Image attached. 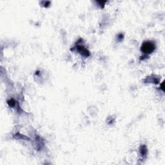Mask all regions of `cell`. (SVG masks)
<instances>
[{
  "label": "cell",
  "instance_id": "cell-1",
  "mask_svg": "<svg viewBox=\"0 0 165 165\" xmlns=\"http://www.w3.org/2000/svg\"><path fill=\"white\" fill-rule=\"evenodd\" d=\"M155 45L154 43L151 41H146L143 43L141 46V50L145 54H150L155 50Z\"/></svg>",
  "mask_w": 165,
  "mask_h": 165
},
{
  "label": "cell",
  "instance_id": "cell-2",
  "mask_svg": "<svg viewBox=\"0 0 165 165\" xmlns=\"http://www.w3.org/2000/svg\"><path fill=\"white\" fill-rule=\"evenodd\" d=\"M8 103H9V104L10 106H14L15 104V101H14V100L11 99L8 101Z\"/></svg>",
  "mask_w": 165,
  "mask_h": 165
}]
</instances>
